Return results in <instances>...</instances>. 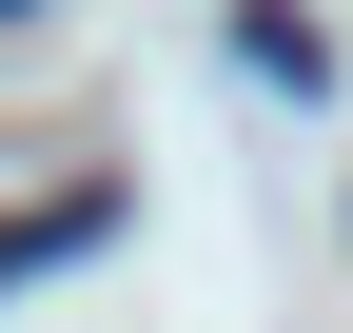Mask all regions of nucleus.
Instances as JSON below:
<instances>
[{"instance_id":"1","label":"nucleus","mask_w":353,"mask_h":333,"mask_svg":"<svg viewBox=\"0 0 353 333\" xmlns=\"http://www.w3.org/2000/svg\"><path fill=\"white\" fill-rule=\"evenodd\" d=\"M0 20H20V0H0Z\"/></svg>"}]
</instances>
